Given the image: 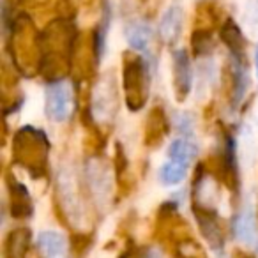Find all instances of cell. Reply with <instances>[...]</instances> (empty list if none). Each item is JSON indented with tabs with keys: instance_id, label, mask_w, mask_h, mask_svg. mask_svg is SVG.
Masks as SVG:
<instances>
[{
	"instance_id": "obj_3",
	"label": "cell",
	"mask_w": 258,
	"mask_h": 258,
	"mask_svg": "<svg viewBox=\"0 0 258 258\" xmlns=\"http://www.w3.org/2000/svg\"><path fill=\"white\" fill-rule=\"evenodd\" d=\"M233 235L239 242H242L244 246H258V225H256V216L249 204H246L244 207H240V211L237 212V216L233 218L232 223Z\"/></svg>"
},
{
	"instance_id": "obj_11",
	"label": "cell",
	"mask_w": 258,
	"mask_h": 258,
	"mask_svg": "<svg viewBox=\"0 0 258 258\" xmlns=\"http://www.w3.org/2000/svg\"><path fill=\"white\" fill-rule=\"evenodd\" d=\"M108 29H110V13L106 11L103 20L99 22V27H97V32H96V57L99 60L104 53V43H106Z\"/></svg>"
},
{
	"instance_id": "obj_2",
	"label": "cell",
	"mask_w": 258,
	"mask_h": 258,
	"mask_svg": "<svg viewBox=\"0 0 258 258\" xmlns=\"http://www.w3.org/2000/svg\"><path fill=\"white\" fill-rule=\"evenodd\" d=\"M173 89L179 101H184L193 87V69H191V60L186 50L173 51Z\"/></svg>"
},
{
	"instance_id": "obj_4",
	"label": "cell",
	"mask_w": 258,
	"mask_h": 258,
	"mask_svg": "<svg viewBox=\"0 0 258 258\" xmlns=\"http://www.w3.org/2000/svg\"><path fill=\"white\" fill-rule=\"evenodd\" d=\"M142 89H147V64L144 58L131 60L125 66V90H127V103L138 101V104H144L145 96H142Z\"/></svg>"
},
{
	"instance_id": "obj_7",
	"label": "cell",
	"mask_w": 258,
	"mask_h": 258,
	"mask_svg": "<svg viewBox=\"0 0 258 258\" xmlns=\"http://www.w3.org/2000/svg\"><path fill=\"white\" fill-rule=\"evenodd\" d=\"M39 249L46 258H68V239L57 230H44L37 237Z\"/></svg>"
},
{
	"instance_id": "obj_13",
	"label": "cell",
	"mask_w": 258,
	"mask_h": 258,
	"mask_svg": "<svg viewBox=\"0 0 258 258\" xmlns=\"http://www.w3.org/2000/svg\"><path fill=\"white\" fill-rule=\"evenodd\" d=\"M256 251H258V246H256Z\"/></svg>"
},
{
	"instance_id": "obj_10",
	"label": "cell",
	"mask_w": 258,
	"mask_h": 258,
	"mask_svg": "<svg viewBox=\"0 0 258 258\" xmlns=\"http://www.w3.org/2000/svg\"><path fill=\"white\" fill-rule=\"evenodd\" d=\"M186 175H187V168H184V166H180V165H175V163L168 161V159H166L161 168H159V180H161L165 186H177V184H180L186 179Z\"/></svg>"
},
{
	"instance_id": "obj_5",
	"label": "cell",
	"mask_w": 258,
	"mask_h": 258,
	"mask_svg": "<svg viewBox=\"0 0 258 258\" xmlns=\"http://www.w3.org/2000/svg\"><path fill=\"white\" fill-rule=\"evenodd\" d=\"M197 154H198V144L195 140V135H179L168 145L166 159L189 170L191 163H193Z\"/></svg>"
},
{
	"instance_id": "obj_9",
	"label": "cell",
	"mask_w": 258,
	"mask_h": 258,
	"mask_svg": "<svg viewBox=\"0 0 258 258\" xmlns=\"http://www.w3.org/2000/svg\"><path fill=\"white\" fill-rule=\"evenodd\" d=\"M184 13L179 6H170L166 13L163 15L161 23H159V36L166 43H173L179 39L180 30H182Z\"/></svg>"
},
{
	"instance_id": "obj_6",
	"label": "cell",
	"mask_w": 258,
	"mask_h": 258,
	"mask_svg": "<svg viewBox=\"0 0 258 258\" xmlns=\"http://www.w3.org/2000/svg\"><path fill=\"white\" fill-rule=\"evenodd\" d=\"M230 71H232V106L237 108L244 101L249 85L244 53H230Z\"/></svg>"
},
{
	"instance_id": "obj_12",
	"label": "cell",
	"mask_w": 258,
	"mask_h": 258,
	"mask_svg": "<svg viewBox=\"0 0 258 258\" xmlns=\"http://www.w3.org/2000/svg\"><path fill=\"white\" fill-rule=\"evenodd\" d=\"M254 57H256L254 60H256V76H258V46H256V53H254Z\"/></svg>"
},
{
	"instance_id": "obj_8",
	"label": "cell",
	"mask_w": 258,
	"mask_h": 258,
	"mask_svg": "<svg viewBox=\"0 0 258 258\" xmlns=\"http://www.w3.org/2000/svg\"><path fill=\"white\" fill-rule=\"evenodd\" d=\"M125 41L133 50L147 53L149 44L152 41V27L147 22H131L125 25Z\"/></svg>"
},
{
	"instance_id": "obj_1",
	"label": "cell",
	"mask_w": 258,
	"mask_h": 258,
	"mask_svg": "<svg viewBox=\"0 0 258 258\" xmlns=\"http://www.w3.org/2000/svg\"><path fill=\"white\" fill-rule=\"evenodd\" d=\"M73 111V87L66 80H58L46 87V115L51 122L62 124Z\"/></svg>"
}]
</instances>
